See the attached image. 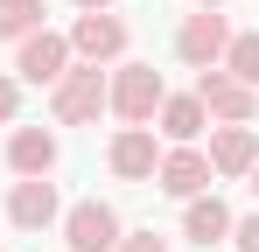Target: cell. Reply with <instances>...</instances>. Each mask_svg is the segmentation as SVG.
Wrapping results in <instances>:
<instances>
[{
	"mask_svg": "<svg viewBox=\"0 0 259 252\" xmlns=\"http://www.w3.org/2000/svg\"><path fill=\"white\" fill-rule=\"evenodd\" d=\"M196 105H203L210 119H224V126H245L259 98H252V84H238L231 70H203V77H196Z\"/></svg>",
	"mask_w": 259,
	"mask_h": 252,
	"instance_id": "cell-5",
	"label": "cell"
},
{
	"mask_svg": "<svg viewBox=\"0 0 259 252\" xmlns=\"http://www.w3.org/2000/svg\"><path fill=\"white\" fill-rule=\"evenodd\" d=\"M42 28V0H0V35H35Z\"/></svg>",
	"mask_w": 259,
	"mask_h": 252,
	"instance_id": "cell-16",
	"label": "cell"
},
{
	"mask_svg": "<svg viewBox=\"0 0 259 252\" xmlns=\"http://www.w3.org/2000/svg\"><path fill=\"white\" fill-rule=\"evenodd\" d=\"M203 119H210V112L196 105V91H189V98H161V133H168L175 147H189V140L203 133Z\"/></svg>",
	"mask_w": 259,
	"mask_h": 252,
	"instance_id": "cell-14",
	"label": "cell"
},
{
	"mask_svg": "<svg viewBox=\"0 0 259 252\" xmlns=\"http://www.w3.org/2000/svg\"><path fill=\"white\" fill-rule=\"evenodd\" d=\"M196 7H224V0H196Z\"/></svg>",
	"mask_w": 259,
	"mask_h": 252,
	"instance_id": "cell-22",
	"label": "cell"
},
{
	"mask_svg": "<svg viewBox=\"0 0 259 252\" xmlns=\"http://www.w3.org/2000/svg\"><path fill=\"white\" fill-rule=\"evenodd\" d=\"M14 70H21L28 84H56L63 70H70V35H49V28L21 35V56H14Z\"/></svg>",
	"mask_w": 259,
	"mask_h": 252,
	"instance_id": "cell-6",
	"label": "cell"
},
{
	"mask_svg": "<svg viewBox=\"0 0 259 252\" xmlns=\"http://www.w3.org/2000/svg\"><path fill=\"white\" fill-rule=\"evenodd\" d=\"M217 70H231L238 84H252V91H259V28H252V35H231V49H224Z\"/></svg>",
	"mask_w": 259,
	"mask_h": 252,
	"instance_id": "cell-15",
	"label": "cell"
},
{
	"mask_svg": "<svg viewBox=\"0 0 259 252\" xmlns=\"http://www.w3.org/2000/svg\"><path fill=\"white\" fill-rule=\"evenodd\" d=\"M105 7H112V0H77V14H105Z\"/></svg>",
	"mask_w": 259,
	"mask_h": 252,
	"instance_id": "cell-20",
	"label": "cell"
},
{
	"mask_svg": "<svg viewBox=\"0 0 259 252\" xmlns=\"http://www.w3.org/2000/svg\"><path fill=\"white\" fill-rule=\"evenodd\" d=\"M154 182H161L168 196H182V203H189V196H203V189H210V161H203L196 147H175V154H161Z\"/></svg>",
	"mask_w": 259,
	"mask_h": 252,
	"instance_id": "cell-9",
	"label": "cell"
},
{
	"mask_svg": "<svg viewBox=\"0 0 259 252\" xmlns=\"http://www.w3.org/2000/svg\"><path fill=\"white\" fill-rule=\"evenodd\" d=\"M7 217H14L21 231H42V224H56V182H49V175H28V182H14V196H7Z\"/></svg>",
	"mask_w": 259,
	"mask_h": 252,
	"instance_id": "cell-10",
	"label": "cell"
},
{
	"mask_svg": "<svg viewBox=\"0 0 259 252\" xmlns=\"http://www.w3.org/2000/svg\"><path fill=\"white\" fill-rule=\"evenodd\" d=\"M231 245H238V252H259V210H252V217H238V224H231Z\"/></svg>",
	"mask_w": 259,
	"mask_h": 252,
	"instance_id": "cell-17",
	"label": "cell"
},
{
	"mask_svg": "<svg viewBox=\"0 0 259 252\" xmlns=\"http://www.w3.org/2000/svg\"><path fill=\"white\" fill-rule=\"evenodd\" d=\"M161 98H168V84H161L154 63H126V70L112 77V91H105V105H112L126 126H147L154 112H161Z\"/></svg>",
	"mask_w": 259,
	"mask_h": 252,
	"instance_id": "cell-1",
	"label": "cell"
},
{
	"mask_svg": "<svg viewBox=\"0 0 259 252\" xmlns=\"http://www.w3.org/2000/svg\"><path fill=\"white\" fill-rule=\"evenodd\" d=\"M63 238H70V252H119V210L112 203H70V217H63Z\"/></svg>",
	"mask_w": 259,
	"mask_h": 252,
	"instance_id": "cell-4",
	"label": "cell"
},
{
	"mask_svg": "<svg viewBox=\"0 0 259 252\" xmlns=\"http://www.w3.org/2000/svg\"><path fill=\"white\" fill-rule=\"evenodd\" d=\"M210 175H245V168L259 161V140H252V126H217L210 133Z\"/></svg>",
	"mask_w": 259,
	"mask_h": 252,
	"instance_id": "cell-11",
	"label": "cell"
},
{
	"mask_svg": "<svg viewBox=\"0 0 259 252\" xmlns=\"http://www.w3.org/2000/svg\"><path fill=\"white\" fill-rule=\"evenodd\" d=\"M126 49V21L119 14H77V28H70V56H84V63H112Z\"/></svg>",
	"mask_w": 259,
	"mask_h": 252,
	"instance_id": "cell-7",
	"label": "cell"
},
{
	"mask_svg": "<svg viewBox=\"0 0 259 252\" xmlns=\"http://www.w3.org/2000/svg\"><path fill=\"white\" fill-rule=\"evenodd\" d=\"M245 175H252V196H259V161H252V168H245Z\"/></svg>",
	"mask_w": 259,
	"mask_h": 252,
	"instance_id": "cell-21",
	"label": "cell"
},
{
	"mask_svg": "<svg viewBox=\"0 0 259 252\" xmlns=\"http://www.w3.org/2000/svg\"><path fill=\"white\" fill-rule=\"evenodd\" d=\"M7 161H14V175H21V182H28V175H49V168H56V133L21 126V133L7 140Z\"/></svg>",
	"mask_w": 259,
	"mask_h": 252,
	"instance_id": "cell-12",
	"label": "cell"
},
{
	"mask_svg": "<svg viewBox=\"0 0 259 252\" xmlns=\"http://www.w3.org/2000/svg\"><path fill=\"white\" fill-rule=\"evenodd\" d=\"M154 168H161L154 126H119V140H112V175H119V182H154Z\"/></svg>",
	"mask_w": 259,
	"mask_h": 252,
	"instance_id": "cell-8",
	"label": "cell"
},
{
	"mask_svg": "<svg viewBox=\"0 0 259 252\" xmlns=\"http://www.w3.org/2000/svg\"><path fill=\"white\" fill-rule=\"evenodd\" d=\"M224 49H231V28H224V14H189L182 28H175V56L182 63H196V70H217L224 63Z\"/></svg>",
	"mask_w": 259,
	"mask_h": 252,
	"instance_id": "cell-3",
	"label": "cell"
},
{
	"mask_svg": "<svg viewBox=\"0 0 259 252\" xmlns=\"http://www.w3.org/2000/svg\"><path fill=\"white\" fill-rule=\"evenodd\" d=\"M105 91H112V84L98 77V63H84V70H63V77L49 84V105H56L63 126H91L105 112Z\"/></svg>",
	"mask_w": 259,
	"mask_h": 252,
	"instance_id": "cell-2",
	"label": "cell"
},
{
	"mask_svg": "<svg viewBox=\"0 0 259 252\" xmlns=\"http://www.w3.org/2000/svg\"><path fill=\"white\" fill-rule=\"evenodd\" d=\"M7 119H14V84L0 77V126H7Z\"/></svg>",
	"mask_w": 259,
	"mask_h": 252,
	"instance_id": "cell-19",
	"label": "cell"
},
{
	"mask_svg": "<svg viewBox=\"0 0 259 252\" xmlns=\"http://www.w3.org/2000/svg\"><path fill=\"white\" fill-rule=\"evenodd\" d=\"M119 252H168V238L161 231H133V238H119Z\"/></svg>",
	"mask_w": 259,
	"mask_h": 252,
	"instance_id": "cell-18",
	"label": "cell"
},
{
	"mask_svg": "<svg viewBox=\"0 0 259 252\" xmlns=\"http://www.w3.org/2000/svg\"><path fill=\"white\" fill-rule=\"evenodd\" d=\"M182 231H189L196 245H217V238H231V210L217 203V196H189V210H182Z\"/></svg>",
	"mask_w": 259,
	"mask_h": 252,
	"instance_id": "cell-13",
	"label": "cell"
}]
</instances>
